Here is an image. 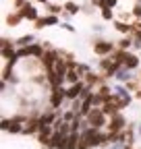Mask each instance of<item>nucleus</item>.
<instances>
[{
  "label": "nucleus",
  "mask_w": 141,
  "mask_h": 149,
  "mask_svg": "<svg viewBox=\"0 0 141 149\" xmlns=\"http://www.w3.org/2000/svg\"><path fill=\"white\" fill-rule=\"evenodd\" d=\"M85 118H87V124L94 126V128H102V126L106 124V114H104L102 110H98V108H94Z\"/></svg>",
  "instance_id": "nucleus-1"
},
{
  "label": "nucleus",
  "mask_w": 141,
  "mask_h": 149,
  "mask_svg": "<svg viewBox=\"0 0 141 149\" xmlns=\"http://www.w3.org/2000/svg\"><path fill=\"white\" fill-rule=\"evenodd\" d=\"M125 124H127V120L122 118L120 114H116V116H110L108 130H110V133H122V130H125Z\"/></svg>",
  "instance_id": "nucleus-2"
},
{
  "label": "nucleus",
  "mask_w": 141,
  "mask_h": 149,
  "mask_svg": "<svg viewBox=\"0 0 141 149\" xmlns=\"http://www.w3.org/2000/svg\"><path fill=\"white\" fill-rule=\"evenodd\" d=\"M66 97V91L62 87H54V91H52V97H50V104L52 108H60V102Z\"/></svg>",
  "instance_id": "nucleus-3"
},
{
  "label": "nucleus",
  "mask_w": 141,
  "mask_h": 149,
  "mask_svg": "<svg viewBox=\"0 0 141 149\" xmlns=\"http://www.w3.org/2000/svg\"><path fill=\"white\" fill-rule=\"evenodd\" d=\"M112 50H114V44L112 42H98L94 46V52L96 54H110Z\"/></svg>",
  "instance_id": "nucleus-4"
},
{
  "label": "nucleus",
  "mask_w": 141,
  "mask_h": 149,
  "mask_svg": "<svg viewBox=\"0 0 141 149\" xmlns=\"http://www.w3.org/2000/svg\"><path fill=\"white\" fill-rule=\"evenodd\" d=\"M21 15H23V19H33V21H38V10H35V6H31L29 2L21 8Z\"/></svg>",
  "instance_id": "nucleus-5"
},
{
  "label": "nucleus",
  "mask_w": 141,
  "mask_h": 149,
  "mask_svg": "<svg viewBox=\"0 0 141 149\" xmlns=\"http://www.w3.org/2000/svg\"><path fill=\"white\" fill-rule=\"evenodd\" d=\"M25 124H27V126L23 128V133H25V135H29V133L33 135V133H38V130H40V124H42V122H40V120H31V118H27Z\"/></svg>",
  "instance_id": "nucleus-6"
},
{
  "label": "nucleus",
  "mask_w": 141,
  "mask_h": 149,
  "mask_svg": "<svg viewBox=\"0 0 141 149\" xmlns=\"http://www.w3.org/2000/svg\"><path fill=\"white\" fill-rule=\"evenodd\" d=\"M81 77H83V74H81L77 68H68V72H66V83L75 85V83H79V81H81Z\"/></svg>",
  "instance_id": "nucleus-7"
},
{
  "label": "nucleus",
  "mask_w": 141,
  "mask_h": 149,
  "mask_svg": "<svg viewBox=\"0 0 141 149\" xmlns=\"http://www.w3.org/2000/svg\"><path fill=\"white\" fill-rule=\"evenodd\" d=\"M102 77H98V74H94V72H87L85 74V85H87V89L89 87H94V85H102Z\"/></svg>",
  "instance_id": "nucleus-8"
},
{
  "label": "nucleus",
  "mask_w": 141,
  "mask_h": 149,
  "mask_svg": "<svg viewBox=\"0 0 141 149\" xmlns=\"http://www.w3.org/2000/svg\"><path fill=\"white\" fill-rule=\"evenodd\" d=\"M21 19H23V15H21V13H17V15L13 13V15H8V17H6V25H8V27H17V23H19Z\"/></svg>",
  "instance_id": "nucleus-9"
},
{
  "label": "nucleus",
  "mask_w": 141,
  "mask_h": 149,
  "mask_svg": "<svg viewBox=\"0 0 141 149\" xmlns=\"http://www.w3.org/2000/svg\"><path fill=\"white\" fill-rule=\"evenodd\" d=\"M114 27H116L120 33H133V25H127L125 21H116V23H114Z\"/></svg>",
  "instance_id": "nucleus-10"
},
{
  "label": "nucleus",
  "mask_w": 141,
  "mask_h": 149,
  "mask_svg": "<svg viewBox=\"0 0 141 149\" xmlns=\"http://www.w3.org/2000/svg\"><path fill=\"white\" fill-rule=\"evenodd\" d=\"M127 58H129V52H125V50H118V52H114V60H116L118 64L127 62Z\"/></svg>",
  "instance_id": "nucleus-11"
},
{
  "label": "nucleus",
  "mask_w": 141,
  "mask_h": 149,
  "mask_svg": "<svg viewBox=\"0 0 141 149\" xmlns=\"http://www.w3.org/2000/svg\"><path fill=\"white\" fill-rule=\"evenodd\" d=\"M137 64H139V58H137L135 54H129V58H127L125 66H127V68H137Z\"/></svg>",
  "instance_id": "nucleus-12"
},
{
  "label": "nucleus",
  "mask_w": 141,
  "mask_h": 149,
  "mask_svg": "<svg viewBox=\"0 0 141 149\" xmlns=\"http://www.w3.org/2000/svg\"><path fill=\"white\" fill-rule=\"evenodd\" d=\"M40 122L42 124H52V122H54V112H46V114L40 118Z\"/></svg>",
  "instance_id": "nucleus-13"
},
{
  "label": "nucleus",
  "mask_w": 141,
  "mask_h": 149,
  "mask_svg": "<svg viewBox=\"0 0 141 149\" xmlns=\"http://www.w3.org/2000/svg\"><path fill=\"white\" fill-rule=\"evenodd\" d=\"M29 48H31V54H33V56H38V58H42V56H44V48H42V46L35 44V46H29Z\"/></svg>",
  "instance_id": "nucleus-14"
},
{
  "label": "nucleus",
  "mask_w": 141,
  "mask_h": 149,
  "mask_svg": "<svg viewBox=\"0 0 141 149\" xmlns=\"http://www.w3.org/2000/svg\"><path fill=\"white\" fill-rule=\"evenodd\" d=\"M64 8H66V13H68V15H75V13L79 10V6H77L75 2H66V4H64Z\"/></svg>",
  "instance_id": "nucleus-15"
},
{
  "label": "nucleus",
  "mask_w": 141,
  "mask_h": 149,
  "mask_svg": "<svg viewBox=\"0 0 141 149\" xmlns=\"http://www.w3.org/2000/svg\"><path fill=\"white\" fill-rule=\"evenodd\" d=\"M31 42H33V35H23V37H21V40L17 42V44H19V46H29Z\"/></svg>",
  "instance_id": "nucleus-16"
},
{
  "label": "nucleus",
  "mask_w": 141,
  "mask_h": 149,
  "mask_svg": "<svg viewBox=\"0 0 141 149\" xmlns=\"http://www.w3.org/2000/svg\"><path fill=\"white\" fill-rule=\"evenodd\" d=\"M112 17H114L112 8H102V19H106V21H110Z\"/></svg>",
  "instance_id": "nucleus-17"
},
{
  "label": "nucleus",
  "mask_w": 141,
  "mask_h": 149,
  "mask_svg": "<svg viewBox=\"0 0 141 149\" xmlns=\"http://www.w3.org/2000/svg\"><path fill=\"white\" fill-rule=\"evenodd\" d=\"M48 25V17H44V19H38V21H35V27L38 29H44Z\"/></svg>",
  "instance_id": "nucleus-18"
},
{
  "label": "nucleus",
  "mask_w": 141,
  "mask_h": 149,
  "mask_svg": "<svg viewBox=\"0 0 141 149\" xmlns=\"http://www.w3.org/2000/svg\"><path fill=\"white\" fill-rule=\"evenodd\" d=\"M60 8H64V6H58V4H48L50 15H56V13H60Z\"/></svg>",
  "instance_id": "nucleus-19"
},
{
  "label": "nucleus",
  "mask_w": 141,
  "mask_h": 149,
  "mask_svg": "<svg viewBox=\"0 0 141 149\" xmlns=\"http://www.w3.org/2000/svg\"><path fill=\"white\" fill-rule=\"evenodd\" d=\"M129 46H131V40H129V37H125V40H120V44H118V48H120V50H127Z\"/></svg>",
  "instance_id": "nucleus-20"
},
{
  "label": "nucleus",
  "mask_w": 141,
  "mask_h": 149,
  "mask_svg": "<svg viewBox=\"0 0 141 149\" xmlns=\"http://www.w3.org/2000/svg\"><path fill=\"white\" fill-rule=\"evenodd\" d=\"M116 2H118V0H104L102 8H112V6H116Z\"/></svg>",
  "instance_id": "nucleus-21"
},
{
  "label": "nucleus",
  "mask_w": 141,
  "mask_h": 149,
  "mask_svg": "<svg viewBox=\"0 0 141 149\" xmlns=\"http://www.w3.org/2000/svg\"><path fill=\"white\" fill-rule=\"evenodd\" d=\"M56 23H58V17L56 15H50L48 17V25H56Z\"/></svg>",
  "instance_id": "nucleus-22"
},
{
  "label": "nucleus",
  "mask_w": 141,
  "mask_h": 149,
  "mask_svg": "<svg viewBox=\"0 0 141 149\" xmlns=\"http://www.w3.org/2000/svg\"><path fill=\"white\" fill-rule=\"evenodd\" d=\"M133 15H135V17H141V2H139V4H135V8H133Z\"/></svg>",
  "instance_id": "nucleus-23"
},
{
  "label": "nucleus",
  "mask_w": 141,
  "mask_h": 149,
  "mask_svg": "<svg viewBox=\"0 0 141 149\" xmlns=\"http://www.w3.org/2000/svg\"><path fill=\"white\" fill-rule=\"evenodd\" d=\"M15 4H17V6H25L27 2H25V0H15Z\"/></svg>",
  "instance_id": "nucleus-24"
},
{
  "label": "nucleus",
  "mask_w": 141,
  "mask_h": 149,
  "mask_svg": "<svg viewBox=\"0 0 141 149\" xmlns=\"http://www.w3.org/2000/svg\"><path fill=\"white\" fill-rule=\"evenodd\" d=\"M62 27H64V29H68V31H75V29H73V25H68V23H62Z\"/></svg>",
  "instance_id": "nucleus-25"
},
{
  "label": "nucleus",
  "mask_w": 141,
  "mask_h": 149,
  "mask_svg": "<svg viewBox=\"0 0 141 149\" xmlns=\"http://www.w3.org/2000/svg\"><path fill=\"white\" fill-rule=\"evenodd\" d=\"M129 89H137V83L135 81H129Z\"/></svg>",
  "instance_id": "nucleus-26"
},
{
  "label": "nucleus",
  "mask_w": 141,
  "mask_h": 149,
  "mask_svg": "<svg viewBox=\"0 0 141 149\" xmlns=\"http://www.w3.org/2000/svg\"><path fill=\"white\" fill-rule=\"evenodd\" d=\"M91 2H94V4H100V8L104 6V0H91Z\"/></svg>",
  "instance_id": "nucleus-27"
},
{
  "label": "nucleus",
  "mask_w": 141,
  "mask_h": 149,
  "mask_svg": "<svg viewBox=\"0 0 141 149\" xmlns=\"http://www.w3.org/2000/svg\"><path fill=\"white\" fill-rule=\"evenodd\" d=\"M137 97H139V100H141V87H139V89H137Z\"/></svg>",
  "instance_id": "nucleus-28"
},
{
  "label": "nucleus",
  "mask_w": 141,
  "mask_h": 149,
  "mask_svg": "<svg viewBox=\"0 0 141 149\" xmlns=\"http://www.w3.org/2000/svg\"><path fill=\"white\" fill-rule=\"evenodd\" d=\"M125 149H133V147H131V145H125Z\"/></svg>",
  "instance_id": "nucleus-29"
},
{
  "label": "nucleus",
  "mask_w": 141,
  "mask_h": 149,
  "mask_svg": "<svg viewBox=\"0 0 141 149\" xmlns=\"http://www.w3.org/2000/svg\"><path fill=\"white\" fill-rule=\"evenodd\" d=\"M38 2H46V4H48V0H38Z\"/></svg>",
  "instance_id": "nucleus-30"
},
{
  "label": "nucleus",
  "mask_w": 141,
  "mask_h": 149,
  "mask_svg": "<svg viewBox=\"0 0 141 149\" xmlns=\"http://www.w3.org/2000/svg\"><path fill=\"white\" fill-rule=\"evenodd\" d=\"M137 2H141V0H137Z\"/></svg>",
  "instance_id": "nucleus-31"
}]
</instances>
